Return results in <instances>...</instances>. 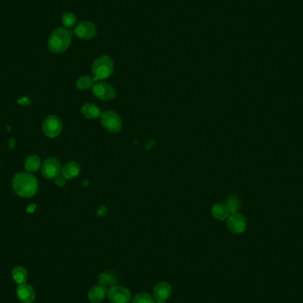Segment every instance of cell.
<instances>
[{"instance_id": "9a60e30c", "label": "cell", "mask_w": 303, "mask_h": 303, "mask_svg": "<svg viewBox=\"0 0 303 303\" xmlns=\"http://www.w3.org/2000/svg\"><path fill=\"white\" fill-rule=\"evenodd\" d=\"M99 284L104 285L106 287H112L117 284L118 277L113 271H107L99 275L98 277Z\"/></svg>"}, {"instance_id": "4fadbf2b", "label": "cell", "mask_w": 303, "mask_h": 303, "mask_svg": "<svg viewBox=\"0 0 303 303\" xmlns=\"http://www.w3.org/2000/svg\"><path fill=\"white\" fill-rule=\"evenodd\" d=\"M108 289L102 284H97L91 287L88 293V299L90 303H100L108 297Z\"/></svg>"}, {"instance_id": "8fae6325", "label": "cell", "mask_w": 303, "mask_h": 303, "mask_svg": "<svg viewBox=\"0 0 303 303\" xmlns=\"http://www.w3.org/2000/svg\"><path fill=\"white\" fill-rule=\"evenodd\" d=\"M16 297L21 303H32L36 299L35 289L28 284H19L16 289Z\"/></svg>"}, {"instance_id": "7c38bea8", "label": "cell", "mask_w": 303, "mask_h": 303, "mask_svg": "<svg viewBox=\"0 0 303 303\" xmlns=\"http://www.w3.org/2000/svg\"><path fill=\"white\" fill-rule=\"evenodd\" d=\"M172 294V287L167 282H160L153 288V299L156 302H166Z\"/></svg>"}, {"instance_id": "7402d4cb", "label": "cell", "mask_w": 303, "mask_h": 303, "mask_svg": "<svg viewBox=\"0 0 303 303\" xmlns=\"http://www.w3.org/2000/svg\"><path fill=\"white\" fill-rule=\"evenodd\" d=\"M239 204H240V201H239V199L238 198L237 196L236 195H232L231 197L228 198L225 205L227 206L230 212L233 214L237 212L238 209L239 208Z\"/></svg>"}, {"instance_id": "52a82bcc", "label": "cell", "mask_w": 303, "mask_h": 303, "mask_svg": "<svg viewBox=\"0 0 303 303\" xmlns=\"http://www.w3.org/2000/svg\"><path fill=\"white\" fill-rule=\"evenodd\" d=\"M41 172L46 179H55L62 173V167L56 158L51 157L43 161L41 167Z\"/></svg>"}, {"instance_id": "cb8c5ba5", "label": "cell", "mask_w": 303, "mask_h": 303, "mask_svg": "<svg viewBox=\"0 0 303 303\" xmlns=\"http://www.w3.org/2000/svg\"><path fill=\"white\" fill-rule=\"evenodd\" d=\"M66 178L63 176V175H58L57 177L55 178V180H54V183H55V185L59 186V187H63L64 185H66Z\"/></svg>"}, {"instance_id": "30bf717a", "label": "cell", "mask_w": 303, "mask_h": 303, "mask_svg": "<svg viewBox=\"0 0 303 303\" xmlns=\"http://www.w3.org/2000/svg\"><path fill=\"white\" fill-rule=\"evenodd\" d=\"M74 33L77 38L84 40H89L96 36L97 27L90 22H83L76 26L74 29Z\"/></svg>"}, {"instance_id": "8992f818", "label": "cell", "mask_w": 303, "mask_h": 303, "mask_svg": "<svg viewBox=\"0 0 303 303\" xmlns=\"http://www.w3.org/2000/svg\"><path fill=\"white\" fill-rule=\"evenodd\" d=\"M131 298L130 291L123 286L114 285L108 291V299L111 303H129Z\"/></svg>"}, {"instance_id": "277c9868", "label": "cell", "mask_w": 303, "mask_h": 303, "mask_svg": "<svg viewBox=\"0 0 303 303\" xmlns=\"http://www.w3.org/2000/svg\"><path fill=\"white\" fill-rule=\"evenodd\" d=\"M101 124L108 131L111 133H118L123 128V121L118 114L114 111H106L100 116Z\"/></svg>"}, {"instance_id": "3957f363", "label": "cell", "mask_w": 303, "mask_h": 303, "mask_svg": "<svg viewBox=\"0 0 303 303\" xmlns=\"http://www.w3.org/2000/svg\"><path fill=\"white\" fill-rule=\"evenodd\" d=\"M114 62L108 55L96 59L92 64V74L94 82L103 80L112 76L114 72Z\"/></svg>"}, {"instance_id": "9c48e42d", "label": "cell", "mask_w": 303, "mask_h": 303, "mask_svg": "<svg viewBox=\"0 0 303 303\" xmlns=\"http://www.w3.org/2000/svg\"><path fill=\"white\" fill-rule=\"evenodd\" d=\"M227 227L233 234H241L247 227L246 218L241 214H232L227 218Z\"/></svg>"}, {"instance_id": "ac0fdd59", "label": "cell", "mask_w": 303, "mask_h": 303, "mask_svg": "<svg viewBox=\"0 0 303 303\" xmlns=\"http://www.w3.org/2000/svg\"><path fill=\"white\" fill-rule=\"evenodd\" d=\"M12 278L16 284H26L29 278L28 270H26L24 267L17 266L12 270Z\"/></svg>"}, {"instance_id": "603a6c76", "label": "cell", "mask_w": 303, "mask_h": 303, "mask_svg": "<svg viewBox=\"0 0 303 303\" xmlns=\"http://www.w3.org/2000/svg\"><path fill=\"white\" fill-rule=\"evenodd\" d=\"M132 303H155V300L147 293H140L133 297Z\"/></svg>"}, {"instance_id": "2e32d148", "label": "cell", "mask_w": 303, "mask_h": 303, "mask_svg": "<svg viewBox=\"0 0 303 303\" xmlns=\"http://www.w3.org/2000/svg\"><path fill=\"white\" fill-rule=\"evenodd\" d=\"M81 111H82L83 115L86 119H90V120L99 118L102 114L100 108H98L96 105L92 104V103H87V104L84 105L81 109Z\"/></svg>"}, {"instance_id": "5bb4252c", "label": "cell", "mask_w": 303, "mask_h": 303, "mask_svg": "<svg viewBox=\"0 0 303 303\" xmlns=\"http://www.w3.org/2000/svg\"><path fill=\"white\" fill-rule=\"evenodd\" d=\"M81 171V167L76 161H70L62 169V174L66 179H73L79 175Z\"/></svg>"}, {"instance_id": "5b68a950", "label": "cell", "mask_w": 303, "mask_h": 303, "mask_svg": "<svg viewBox=\"0 0 303 303\" xmlns=\"http://www.w3.org/2000/svg\"><path fill=\"white\" fill-rule=\"evenodd\" d=\"M43 131L45 136L51 138L58 137L62 130V120L56 115H49L43 121Z\"/></svg>"}, {"instance_id": "44dd1931", "label": "cell", "mask_w": 303, "mask_h": 303, "mask_svg": "<svg viewBox=\"0 0 303 303\" xmlns=\"http://www.w3.org/2000/svg\"><path fill=\"white\" fill-rule=\"evenodd\" d=\"M62 23L64 28L66 29H70L75 26L76 23V15H74L71 12H67L62 15Z\"/></svg>"}, {"instance_id": "6da1fadb", "label": "cell", "mask_w": 303, "mask_h": 303, "mask_svg": "<svg viewBox=\"0 0 303 303\" xmlns=\"http://www.w3.org/2000/svg\"><path fill=\"white\" fill-rule=\"evenodd\" d=\"M15 194L22 198H31L37 194L38 182L35 175L28 172L15 174L12 181Z\"/></svg>"}, {"instance_id": "7a4b0ae2", "label": "cell", "mask_w": 303, "mask_h": 303, "mask_svg": "<svg viewBox=\"0 0 303 303\" xmlns=\"http://www.w3.org/2000/svg\"><path fill=\"white\" fill-rule=\"evenodd\" d=\"M72 41V32L66 28H56L48 38V49L55 54L66 52L70 46Z\"/></svg>"}, {"instance_id": "ffe728a7", "label": "cell", "mask_w": 303, "mask_h": 303, "mask_svg": "<svg viewBox=\"0 0 303 303\" xmlns=\"http://www.w3.org/2000/svg\"><path fill=\"white\" fill-rule=\"evenodd\" d=\"M94 80L92 77L89 76H81L78 80L76 81V87L81 90H89L94 86Z\"/></svg>"}, {"instance_id": "d6986e66", "label": "cell", "mask_w": 303, "mask_h": 303, "mask_svg": "<svg viewBox=\"0 0 303 303\" xmlns=\"http://www.w3.org/2000/svg\"><path fill=\"white\" fill-rule=\"evenodd\" d=\"M25 170L27 172H35L41 168V159L38 155H30L28 157L24 163Z\"/></svg>"}, {"instance_id": "ba28073f", "label": "cell", "mask_w": 303, "mask_h": 303, "mask_svg": "<svg viewBox=\"0 0 303 303\" xmlns=\"http://www.w3.org/2000/svg\"><path fill=\"white\" fill-rule=\"evenodd\" d=\"M92 93L99 100L108 101L115 98L116 90L109 84L97 83L92 86Z\"/></svg>"}, {"instance_id": "d4e9b609", "label": "cell", "mask_w": 303, "mask_h": 303, "mask_svg": "<svg viewBox=\"0 0 303 303\" xmlns=\"http://www.w3.org/2000/svg\"><path fill=\"white\" fill-rule=\"evenodd\" d=\"M155 303H167L166 302H156L155 301Z\"/></svg>"}, {"instance_id": "e0dca14e", "label": "cell", "mask_w": 303, "mask_h": 303, "mask_svg": "<svg viewBox=\"0 0 303 303\" xmlns=\"http://www.w3.org/2000/svg\"><path fill=\"white\" fill-rule=\"evenodd\" d=\"M212 216L219 221L226 220L230 216V210L225 204L218 203L214 205L212 208Z\"/></svg>"}]
</instances>
